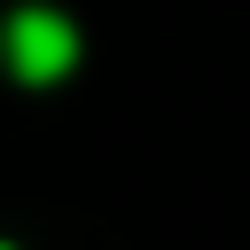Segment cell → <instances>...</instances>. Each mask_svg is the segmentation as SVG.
<instances>
[{"mask_svg":"<svg viewBox=\"0 0 250 250\" xmlns=\"http://www.w3.org/2000/svg\"><path fill=\"white\" fill-rule=\"evenodd\" d=\"M0 250H8V242H0Z\"/></svg>","mask_w":250,"mask_h":250,"instance_id":"7a4b0ae2","label":"cell"},{"mask_svg":"<svg viewBox=\"0 0 250 250\" xmlns=\"http://www.w3.org/2000/svg\"><path fill=\"white\" fill-rule=\"evenodd\" d=\"M0 55H8V70H16L23 86H47V78H62V70L78 62V31H70L55 8H16V16L0 23Z\"/></svg>","mask_w":250,"mask_h":250,"instance_id":"6da1fadb","label":"cell"}]
</instances>
